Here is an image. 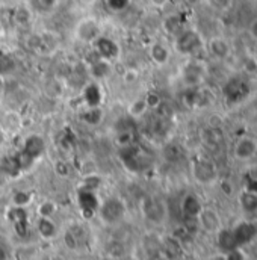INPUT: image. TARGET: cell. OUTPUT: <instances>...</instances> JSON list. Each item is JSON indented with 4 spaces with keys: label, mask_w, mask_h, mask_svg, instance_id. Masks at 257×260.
<instances>
[{
    "label": "cell",
    "mask_w": 257,
    "mask_h": 260,
    "mask_svg": "<svg viewBox=\"0 0 257 260\" xmlns=\"http://www.w3.org/2000/svg\"><path fill=\"white\" fill-rule=\"evenodd\" d=\"M105 118V112L102 109V106H94V108H82L80 111V120L83 124L89 126V127H95L99 124H102Z\"/></svg>",
    "instance_id": "obj_23"
},
{
    "label": "cell",
    "mask_w": 257,
    "mask_h": 260,
    "mask_svg": "<svg viewBox=\"0 0 257 260\" xmlns=\"http://www.w3.org/2000/svg\"><path fill=\"white\" fill-rule=\"evenodd\" d=\"M58 207H56V203L52 201V200H44L38 204L37 207V213L38 216H44V218H52L55 213H56Z\"/></svg>",
    "instance_id": "obj_29"
},
{
    "label": "cell",
    "mask_w": 257,
    "mask_h": 260,
    "mask_svg": "<svg viewBox=\"0 0 257 260\" xmlns=\"http://www.w3.org/2000/svg\"><path fill=\"white\" fill-rule=\"evenodd\" d=\"M257 154V138L251 135H244L238 138L233 145V156L239 162H248Z\"/></svg>",
    "instance_id": "obj_10"
},
{
    "label": "cell",
    "mask_w": 257,
    "mask_h": 260,
    "mask_svg": "<svg viewBox=\"0 0 257 260\" xmlns=\"http://www.w3.org/2000/svg\"><path fill=\"white\" fill-rule=\"evenodd\" d=\"M232 233L235 236L238 247H245L257 241V222L256 221H239L235 227H232Z\"/></svg>",
    "instance_id": "obj_11"
},
{
    "label": "cell",
    "mask_w": 257,
    "mask_h": 260,
    "mask_svg": "<svg viewBox=\"0 0 257 260\" xmlns=\"http://www.w3.org/2000/svg\"><path fill=\"white\" fill-rule=\"evenodd\" d=\"M180 209H182V213H183L185 218H194V219H197L198 215L203 210V204H201V201H200V198L197 195L188 194L183 197L182 204H180Z\"/></svg>",
    "instance_id": "obj_18"
},
{
    "label": "cell",
    "mask_w": 257,
    "mask_h": 260,
    "mask_svg": "<svg viewBox=\"0 0 257 260\" xmlns=\"http://www.w3.org/2000/svg\"><path fill=\"white\" fill-rule=\"evenodd\" d=\"M128 3H130V0H106V5L115 12H120V11L126 9Z\"/></svg>",
    "instance_id": "obj_39"
},
{
    "label": "cell",
    "mask_w": 257,
    "mask_h": 260,
    "mask_svg": "<svg viewBox=\"0 0 257 260\" xmlns=\"http://www.w3.org/2000/svg\"><path fill=\"white\" fill-rule=\"evenodd\" d=\"M207 64L201 59L195 58H186V62L182 65L180 70V79L186 88H197L201 86L207 76Z\"/></svg>",
    "instance_id": "obj_2"
},
{
    "label": "cell",
    "mask_w": 257,
    "mask_h": 260,
    "mask_svg": "<svg viewBox=\"0 0 257 260\" xmlns=\"http://www.w3.org/2000/svg\"><path fill=\"white\" fill-rule=\"evenodd\" d=\"M165 256L170 260H177L180 259V256L183 254V245L179 239H176L174 236H170L164 241L162 248H160Z\"/></svg>",
    "instance_id": "obj_26"
},
{
    "label": "cell",
    "mask_w": 257,
    "mask_h": 260,
    "mask_svg": "<svg viewBox=\"0 0 257 260\" xmlns=\"http://www.w3.org/2000/svg\"><path fill=\"white\" fill-rule=\"evenodd\" d=\"M124 251H126V248H124V244H123V242L114 241V242H111V244L108 245V256L112 257V259H123Z\"/></svg>",
    "instance_id": "obj_33"
},
{
    "label": "cell",
    "mask_w": 257,
    "mask_h": 260,
    "mask_svg": "<svg viewBox=\"0 0 257 260\" xmlns=\"http://www.w3.org/2000/svg\"><path fill=\"white\" fill-rule=\"evenodd\" d=\"M32 201V194L26 191H17L12 195V204L14 207H26Z\"/></svg>",
    "instance_id": "obj_34"
},
{
    "label": "cell",
    "mask_w": 257,
    "mask_h": 260,
    "mask_svg": "<svg viewBox=\"0 0 257 260\" xmlns=\"http://www.w3.org/2000/svg\"><path fill=\"white\" fill-rule=\"evenodd\" d=\"M251 92V86L250 83L238 76L229 77L224 82L222 86V99L229 106H235L238 103H241L244 99H247Z\"/></svg>",
    "instance_id": "obj_3"
},
{
    "label": "cell",
    "mask_w": 257,
    "mask_h": 260,
    "mask_svg": "<svg viewBox=\"0 0 257 260\" xmlns=\"http://www.w3.org/2000/svg\"><path fill=\"white\" fill-rule=\"evenodd\" d=\"M5 88H6V80H5L3 76H0V94L5 92Z\"/></svg>",
    "instance_id": "obj_49"
},
{
    "label": "cell",
    "mask_w": 257,
    "mask_h": 260,
    "mask_svg": "<svg viewBox=\"0 0 257 260\" xmlns=\"http://www.w3.org/2000/svg\"><path fill=\"white\" fill-rule=\"evenodd\" d=\"M5 176H6V174H5V173L2 171V168H0V183H3V179H5Z\"/></svg>",
    "instance_id": "obj_53"
},
{
    "label": "cell",
    "mask_w": 257,
    "mask_h": 260,
    "mask_svg": "<svg viewBox=\"0 0 257 260\" xmlns=\"http://www.w3.org/2000/svg\"><path fill=\"white\" fill-rule=\"evenodd\" d=\"M204 52L207 53V56L215 61V62H224L232 56L233 47L230 44V41L222 37V35H213L206 41L204 46Z\"/></svg>",
    "instance_id": "obj_8"
},
{
    "label": "cell",
    "mask_w": 257,
    "mask_h": 260,
    "mask_svg": "<svg viewBox=\"0 0 257 260\" xmlns=\"http://www.w3.org/2000/svg\"><path fill=\"white\" fill-rule=\"evenodd\" d=\"M162 29H164V32H165L167 35H170V37L174 38L179 32H182V30L185 29L182 15L177 14V12L168 14V15L162 20Z\"/></svg>",
    "instance_id": "obj_21"
},
{
    "label": "cell",
    "mask_w": 257,
    "mask_h": 260,
    "mask_svg": "<svg viewBox=\"0 0 257 260\" xmlns=\"http://www.w3.org/2000/svg\"><path fill=\"white\" fill-rule=\"evenodd\" d=\"M136 79H138V70H135V68H127L123 74V80L126 82V85L135 83Z\"/></svg>",
    "instance_id": "obj_40"
},
{
    "label": "cell",
    "mask_w": 257,
    "mask_h": 260,
    "mask_svg": "<svg viewBox=\"0 0 257 260\" xmlns=\"http://www.w3.org/2000/svg\"><path fill=\"white\" fill-rule=\"evenodd\" d=\"M80 100L83 103V108L102 106V103H103V89H102L100 82H95V80L88 82L82 89Z\"/></svg>",
    "instance_id": "obj_12"
},
{
    "label": "cell",
    "mask_w": 257,
    "mask_h": 260,
    "mask_svg": "<svg viewBox=\"0 0 257 260\" xmlns=\"http://www.w3.org/2000/svg\"><path fill=\"white\" fill-rule=\"evenodd\" d=\"M224 254V260H247V253L244 251L242 247H236L227 253H222Z\"/></svg>",
    "instance_id": "obj_37"
},
{
    "label": "cell",
    "mask_w": 257,
    "mask_h": 260,
    "mask_svg": "<svg viewBox=\"0 0 257 260\" xmlns=\"http://www.w3.org/2000/svg\"><path fill=\"white\" fill-rule=\"evenodd\" d=\"M216 245L221 250V253H227L238 247L235 236L232 233V229H219L216 232Z\"/></svg>",
    "instance_id": "obj_24"
},
{
    "label": "cell",
    "mask_w": 257,
    "mask_h": 260,
    "mask_svg": "<svg viewBox=\"0 0 257 260\" xmlns=\"http://www.w3.org/2000/svg\"><path fill=\"white\" fill-rule=\"evenodd\" d=\"M144 99H145V102H147V106H148V109L150 111H154L164 100H162V97L157 94V92H154V91H150V92H147L145 95H144Z\"/></svg>",
    "instance_id": "obj_36"
},
{
    "label": "cell",
    "mask_w": 257,
    "mask_h": 260,
    "mask_svg": "<svg viewBox=\"0 0 257 260\" xmlns=\"http://www.w3.org/2000/svg\"><path fill=\"white\" fill-rule=\"evenodd\" d=\"M256 94H257V92H256Z\"/></svg>",
    "instance_id": "obj_56"
},
{
    "label": "cell",
    "mask_w": 257,
    "mask_h": 260,
    "mask_svg": "<svg viewBox=\"0 0 257 260\" xmlns=\"http://www.w3.org/2000/svg\"><path fill=\"white\" fill-rule=\"evenodd\" d=\"M61 0H34L35 3V8L40 11V12H52L53 9L58 8Z\"/></svg>",
    "instance_id": "obj_35"
},
{
    "label": "cell",
    "mask_w": 257,
    "mask_h": 260,
    "mask_svg": "<svg viewBox=\"0 0 257 260\" xmlns=\"http://www.w3.org/2000/svg\"><path fill=\"white\" fill-rule=\"evenodd\" d=\"M65 239V245L68 247V248H71V250H74V248H77V245H79V241L76 239V236L68 230L67 233H65L64 236Z\"/></svg>",
    "instance_id": "obj_42"
},
{
    "label": "cell",
    "mask_w": 257,
    "mask_h": 260,
    "mask_svg": "<svg viewBox=\"0 0 257 260\" xmlns=\"http://www.w3.org/2000/svg\"><path fill=\"white\" fill-rule=\"evenodd\" d=\"M150 2H151V5L156 6V8H165V6L168 5L170 0H150Z\"/></svg>",
    "instance_id": "obj_46"
},
{
    "label": "cell",
    "mask_w": 257,
    "mask_h": 260,
    "mask_svg": "<svg viewBox=\"0 0 257 260\" xmlns=\"http://www.w3.org/2000/svg\"><path fill=\"white\" fill-rule=\"evenodd\" d=\"M256 248H257V247H256Z\"/></svg>",
    "instance_id": "obj_57"
},
{
    "label": "cell",
    "mask_w": 257,
    "mask_h": 260,
    "mask_svg": "<svg viewBox=\"0 0 257 260\" xmlns=\"http://www.w3.org/2000/svg\"><path fill=\"white\" fill-rule=\"evenodd\" d=\"M209 260H224V254L221 253V254H216V256H212Z\"/></svg>",
    "instance_id": "obj_51"
},
{
    "label": "cell",
    "mask_w": 257,
    "mask_h": 260,
    "mask_svg": "<svg viewBox=\"0 0 257 260\" xmlns=\"http://www.w3.org/2000/svg\"><path fill=\"white\" fill-rule=\"evenodd\" d=\"M245 191L248 192H253L257 195V177L256 176H248L247 177V182H245Z\"/></svg>",
    "instance_id": "obj_41"
},
{
    "label": "cell",
    "mask_w": 257,
    "mask_h": 260,
    "mask_svg": "<svg viewBox=\"0 0 257 260\" xmlns=\"http://www.w3.org/2000/svg\"><path fill=\"white\" fill-rule=\"evenodd\" d=\"M91 47H92V52L99 58L106 59V61H109L112 64H115L121 58V47H120V44L115 40H112V38H109V37H106L103 34L91 44Z\"/></svg>",
    "instance_id": "obj_9"
},
{
    "label": "cell",
    "mask_w": 257,
    "mask_h": 260,
    "mask_svg": "<svg viewBox=\"0 0 257 260\" xmlns=\"http://www.w3.org/2000/svg\"><path fill=\"white\" fill-rule=\"evenodd\" d=\"M183 154H185V151H183L182 145L177 142H168L162 148V156L168 162H177L179 159H182Z\"/></svg>",
    "instance_id": "obj_28"
},
{
    "label": "cell",
    "mask_w": 257,
    "mask_h": 260,
    "mask_svg": "<svg viewBox=\"0 0 257 260\" xmlns=\"http://www.w3.org/2000/svg\"><path fill=\"white\" fill-rule=\"evenodd\" d=\"M173 56V49L164 41H154L148 47V58L156 67H165L170 64Z\"/></svg>",
    "instance_id": "obj_14"
},
{
    "label": "cell",
    "mask_w": 257,
    "mask_h": 260,
    "mask_svg": "<svg viewBox=\"0 0 257 260\" xmlns=\"http://www.w3.org/2000/svg\"><path fill=\"white\" fill-rule=\"evenodd\" d=\"M37 233L44 241L55 239L58 236V225L55 224V221L52 218L38 216V219H37Z\"/></svg>",
    "instance_id": "obj_19"
},
{
    "label": "cell",
    "mask_w": 257,
    "mask_h": 260,
    "mask_svg": "<svg viewBox=\"0 0 257 260\" xmlns=\"http://www.w3.org/2000/svg\"><path fill=\"white\" fill-rule=\"evenodd\" d=\"M112 70H114V64L112 62L95 56L94 61L88 62V70L86 71L92 77V80L102 83L103 80H106L112 74Z\"/></svg>",
    "instance_id": "obj_15"
},
{
    "label": "cell",
    "mask_w": 257,
    "mask_h": 260,
    "mask_svg": "<svg viewBox=\"0 0 257 260\" xmlns=\"http://www.w3.org/2000/svg\"><path fill=\"white\" fill-rule=\"evenodd\" d=\"M40 38H41V53L50 55L61 47V37H59V34H56L53 30L40 32Z\"/></svg>",
    "instance_id": "obj_20"
},
{
    "label": "cell",
    "mask_w": 257,
    "mask_h": 260,
    "mask_svg": "<svg viewBox=\"0 0 257 260\" xmlns=\"http://www.w3.org/2000/svg\"><path fill=\"white\" fill-rule=\"evenodd\" d=\"M251 55H253V58L257 61V44H256V49L253 50V53H251Z\"/></svg>",
    "instance_id": "obj_54"
},
{
    "label": "cell",
    "mask_w": 257,
    "mask_h": 260,
    "mask_svg": "<svg viewBox=\"0 0 257 260\" xmlns=\"http://www.w3.org/2000/svg\"><path fill=\"white\" fill-rule=\"evenodd\" d=\"M147 260H170V259L165 256V253H164L160 248H157V250H153V251H150V253H148Z\"/></svg>",
    "instance_id": "obj_43"
},
{
    "label": "cell",
    "mask_w": 257,
    "mask_h": 260,
    "mask_svg": "<svg viewBox=\"0 0 257 260\" xmlns=\"http://www.w3.org/2000/svg\"><path fill=\"white\" fill-rule=\"evenodd\" d=\"M204 3L215 12H229L233 6V0H204Z\"/></svg>",
    "instance_id": "obj_31"
},
{
    "label": "cell",
    "mask_w": 257,
    "mask_h": 260,
    "mask_svg": "<svg viewBox=\"0 0 257 260\" xmlns=\"http://www.w3.org/2000/svg\"><path fill=\"white\" fill-rule=\"evenodd\" d=\"M97 215L99 218L105 222V224H117L120 222L124 215H126V206L124 203L117 198V197H111L108 200H105L103 203H100L99 209H97Z\"/></svg>",
    "instance_id": "obj_5"
},
{
    "label": "cell",
    "mask_w": 257,
    "mask_h": 260,
    "mask_svg": "<svg viewBox=\"0 0 257 260\" xmlns=\"http://www.w3.org/2000/svg\"><path fill=\"white\" fill-rule=\"evenodd\" d=\"M188 3H191V5H200V3H204V0H188Z\"/></svg>",
    "instance_id": "obj_52"
},
{
    "label": "cell",
    "mask_w": 257,
    "mask_h": 260,
    "mask_svg": "<svg viewBox=\"0 0 257 260\" xmlns=\"http://www.w3.org/2000/svg\"><path fill=\"white\" fill-rule=\"evenodd\" d=\"M191 170H192L194 179L201 185H210L218 177V170L215 162L206 156H197L192 160Z\"/></svg>",
    "instance_id": "obj_7"
},
{
    "label": "cell",
    "mask_w": 257,
    "mask_h": 260,
    "mask_svg": "<svg viewBox=\"0 0 257 260\" xmlns=\"http://www.w3.org/2000/svg\"><path fill=\"white\" fill-rule=\"evenodd\" d=\"M0 260H8V253L5 250V247L0 244Z\"/></svg>",
    "instance_id": "obj_48"
},
{
    "label": "cell",
    "mask_w": 257,
    "mask_h": 260,
    "mask_svg": "<svg viewBox=\"0 0 257 260\" xmlns=\"http://www.w3.org/2000/svg\"><path fill=\"white\" fill-rule=\"evenodd\" d=\"M248 35H250V38L257 44V18H254L250 23V26H248Z\"/></svg>",
    "instance_id": "obj_45"
},
{
    "label": "cell",
    "mask_w": 257,
    "mask_h": 260,
    "mask_svg": "<svg viewBox=\"0 0 257 260\" xmlns=\"http://www.w3.org/2000/svg\"><path fill=\"white\" fill-rule=\"evenodd\" d=\"M14 20L20 26L29 24L30 20H32V11H30V8H27V6H18L15 9V12H14Z\"/></svg>",
    "instance_id": "obj_30"
},
{
    "label": "cell",
    "mask_w": 257,
    "mask_h": 260,
    "mask_svg": "<svg viewBox=\"0 0 257 260\" xmlns=\"http://www.w3.org/2000/svg\"><path fill=\"white\" fill-rule=\"evenodd\" d=\"M6 136H8V133L3 130V127L0 126V148L5 145V142H6Z\"/></svg>",
    "instance_id": "obj_47"
},
{
    "label": "cell",
    "mask_w": 257,
    "mask_h": 260,
    "mask_svg": "<svg viewBox=\"0 0 257 260\" xmlns=\"http://www.w3.org/2000/svg\"><path fill=\"white\" fill-rule=\"evenodd\" d=\"M141 212L144 218L150 221L151 224H164V221L167 219L168 209L164 200L148 195V197H144L141 201Z\"/></svg>",
    "instance_id": "obj_6"
},
{
    "label": "cell",
    "mask_w": 257,
    "mask_h": 260,
    "mask_svg": "<svg viewBox=\"0 0 257 260\" xmlns=\"http://www.w3.org/2000/svg\"><path fill=\"white\" fill-rule=\"evenodd\" d=\"M242 70L247 74H257V61L253 58V55H247L242 59Z\"/></svg>",
    "instance_id": "obj_38"
},
{
    "label": "cell",
    "mask_w": 257,
    "mask_h": 260,
    "mask_svg": "<svg viewBox=\"0 0 257 260\" xmlns=\"http://www.w3.org/2000/svg\"><path fill=\"white\" fill-rule=\"evenodd\" d=\"M173 50L183 58H195L204 52L206 40L197 29H183L173 38Z\"/></svg>",
    "instance_id": "obj_1"
},
{
    "label": "cell",
    "mask_w": 257,
    "mask_h": 260,
    "mask_svg": "<svg viewBox=\"0 0 257 260\" xmlns=\"http://www.w3.org/2000/svg\"><path fill=\"white\" fill-rule=\"evenodd\" d=\"M115 142L121 148H127V147L135 145V142H133V132L132 130H118L117 136H115Z\"/></svg>",
    "instance_id": "obj_32"
},
{
    "label": "cell",
    "mask_w": 257,
    "mask_h": 260,
    "mask_svg": "<svg viewBox=\"0 0 257 260\" xmlns=\"http://www.w3.org/2000/svg\"><path fill=\"white\" fill-rule=\"evenodd\" d=\"M79 204H80V209H82L83 215H86V213L95 215L97 213V209L100 206V201L97 200L94 191L82 189L80 194H79Z\"/></svg>",
    "instance_id": "obj_22"
},
{
    "label": "cell",
    "mask_w": 257,
    "mask_h": 260,
    "mask_svg": "<svg viewBox=\"0 0 257 260\" xmlns=\"http://www.w3.org/2000/svg\"><path fill=\"white\" fill-rule=\"evenodd\" d=\"M200 138H201V144L209 150V151H218L224 141H226V136L222 133L221 129H216V127H206V129L201 130L200 133Z\"/></svg>",
    "instance_id": "obj_16"
},
{
    "label": "cell",
    "mask_w": 257,
    "mask_h": 260,
    "mask_svg": "<svg viewBox=\"0 0 257 260\" xmlns=\"http://www.w3.org/2000/svg\"><path fill=\"white\" fill-rule=\"evenodd\" d=\"M148 111H150V109H148L147 102H145V99H144V97H138V99L132 100L127 106L128 118H130V120H133V121L142 120V118L147 115V112H148Z\"/></svg>",
    "instance_id": "obj_25"
},
{
    "label": "cell",
    "mask_w": 257,
    "mask_h": 260,
    "mask_svg": "<svg viewBox=\"0 0 257 260\" xmlns=\"http://www.w3.org/2000/svg\"><path fill=\"white\" fill-rule=\"evenodd\" d=\"M198 225L200 229H203L204 232L209 233H216L221 229V218L216 213V210L210 209V207H203L201 213L198 215Z\"/></svg>",
    "instance_id": "obj_17"
},
{
    "label": "cell",
    "mask_w": 257,
    "mask_h": 260,
    "mask_svg": "<svg viewBox=\"0 0 257 260\" xmlns=\"http://www.w3.org/2000/svg\"><path fill=\"white\" fill-rule=\"evenodd\" d=\"M100 260H117V259H112V257H109V256H106V257H103V259Z\"/></svg>",
    "instance_id": "obj_55"
},
{
    "label": "cell",
    "mask_w": 257,
    "mask_h": 260,
    "mask_svg": "<svg viewBox=\"0 0 257 260\" xmlns=\"http://www.w3.org/2000/svg\"><path fill=\"white\" fill-rule=\"evenodd\" d=\"M239 204H241V209L245 212V213H250V215H254L257 213V195L253 192H248V191H242L239 194Z\"/></svg>",
    "instance_id": "obj_27"
},
{
    "label": "cell",
    "mask_w": 257,
    "mask_h": 260,
    "mask_svg": "<svg viewBox=\"0 0 257 260\" xmlns=\"http://www.w3.org/2000/svg\"><path fill=\"white\" fill-rule=\"evenodd\" d=\"M55 170H56V173L59 174V176H68L70 174V168H68V165L65 164L64 160H59L56 165H55Z\"/></svg>",
    "instance_id": "obj_44"
},
{
    "label": "cell",
    "mask_w": 257,
    "mask_h": 260,
    "mask_svg": "<svg viewBox=\"0 0 257 260\" xmlns=\"http://www.w3.org/2000/svg\"><path fill=\"white\" fill-rule=\"evenodd\" d=\"M5 34H6V29H5V24H3V21L0 18V40L5 38Z\"/></svg>",
    "instance_id": "obj_50"
},
{
    "label": "cell",
    "mask_w": 257,
    "mask_h": 260,
    "mask_svg": "<svg viewBox=\"0 0 257 260\" xmlns=\"http://www.w3.org/2000/svg\"><path fill=\"white\" fill-rule=\"evenodd\" d=\"M73 35L79 43L91 46L102 35V24L94 17H83L76 23Z\"/></svg>",
    "instance_id": "obj_4"
},
{
    "label": "cell",
    "mask_w": 257,
    "mask_h": 260,
    "mask_svg": "<svg viewBox=\"0 0 257 260\" xmlns=\"http://www.w3.org/2000/svg\"><path fill=\"white\" fill-rule=\"evenodd\" d=\"M46 150V142L40 135H29L24 142H23V148H21V157L34 162L37 157H40L43 154V151Z\"/></svg>",
    "instance_id": "obj_13"
}]
</instances>
